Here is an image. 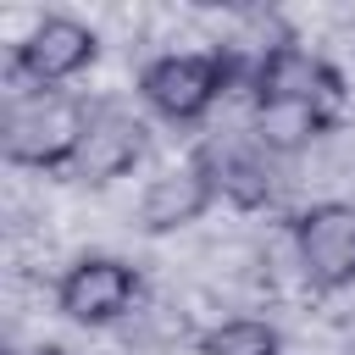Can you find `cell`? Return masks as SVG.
Instances as JSON below:
<instances>
[{
	"label": "cell",
	"instance_id": "cell-7",
	"mask_svg": "<svg viewBox=\"0 0 355 355\" xmlns=\"http://www.w3.org/2000/svg\"><path fill=\"white\" fill-rule=\"evenodd\" d=\"M216 166H211V144L194 150L189 161L166 166L161 178H150L144 200H139V227L144 233H178L189 222H200L211 205H216Z\"/></svg>",
	"mask_w": 355,
	"mask_h": 355
},
{
	"label": "cell",
	"instance_id": "cell-8",
	"mask_svg": "<svg viewBox=\"0 0 355 355\" xmlns=\"http://www.w3.org/2000/svg\"><path fill=\"white\" fill-rule=\"evenodd\" d=\"M139 161H144V122L133 111H122V105H94L89 133H83V144H78V155H72V166L61 178L100 189V183L128 178Z\"/></svg>",
	"mask_w": 355,
	"mask_h": 355
},
{
	"label": "cell",
	"instance_id": "cell-10",
	"mask_svg": "<svg viewBox=\"0 0 355 355\" xmlns=\"http://www.w3.org/2000/svg\"><path fill=\"white\" fill-rule=\"evenodd\" d=\"M211 166H216V194L239 211H255L272 200V166H266V150H211Z\"/></svg>",
	"mask_w": 355,
	"mask_h": 355
},
{
	"label": "cell",
	"instance_id": "cell-12",
	"mask_svg": "<svg viewBox=\"0 0 355 355\" xmlns=\"http://www.w3.org/2000/svg\"><path fill=\"white\" fill-rule=\"evenodd\" d=\"M33 355H72V349H67V344H39Z\"/></svg>",
	"mask_w": 355,
	"mask_h": 355
},
{
	"label": "cell",
	"instance_id": "cell-6",
	"mask_svg": "<svg viewBox=\"0 0 355 355\" xmlns=\"http://www.w3.org/2000/svg\"><path fill=\"white\" fill-rule=\"evenodd\" d=\"M250 94H255V105H266V100H300V105H322V111L338 116V105H344V78H338L333 61H322V55H311L305 44L283 39V44H272V50H261L255 78H250Z\"/></svg>",
	"mask_w": 355,
	"mask_h": 355
},
{
	"label": "cell",
	"instance_id": "cell-9",
	"mask_svg": "<svg viewBox=\"0 0 355 355\" xmlns=\"http://www.w3.org/2000/svg\"><path fill=\"white\" fill-rule=\"evenodd\" d=\"M333 111L322 105H300V100H266L255 105V144L266 155H294L305 144H316L322 133H333Z\"/></svg>",
	"mask_w": 355,
	"mask_h": 355
},
{
	"label": "cell",
	"instance_id": "cell-5",
	"mask_svg": "<svg viewBox=\"0 0 355 355\" xmlns=\"http://www.w3.org/2000/svg\"><path fill=\"white\" fill-rule=\"evenodd\" d=\"M94 55H100L94 28H83L78 17H44L11 50V78L33 83V89H55V83L78 78L83 67H94Z\"/></svg>",
	"mask_w": 355,
	"mask_h": 355
},
{
	"label": "cell",
	"instance_id": "cell-4",
	"mask_svg": "<svg viewBox=\"0 0 355 355\" xmlns=\"http://www.w3.org/2000/svg\"><path fill=\"white\" fill-rule=\"evenodd\" d=\"M294 255L311 288L333 294L355 283V200H316L294 216Z\"/></svg>",
	"mask_w": 355,
	"mask_h": 355
},
{
	"label": "cell",
	"instance_id": "cell-11",
	"mask_svg": "<svg viewBox=\"0 0 355 355\" xmlns=\"http://www.w3.org/2000/svg\"><path fill=\"white\" fill-rule=\"evenodd\" d=\"M205 355H283V338L272 322H255V316H233L222 327H211L200 338Z\"/></svg>",
	"mask_w": 355,
	"mask_h": 355
},
{
	"label": "cell",
	"instance_id": "cell-1",
	"mask_svg": "<svg viewBox=\"0 0 355 355\" xmlns=\"http://www.w3.org/2000/svg\"><path fill=\"white\" fill-rule=\"evenodd\" d=\"M89 105L67 89H17L0 122V150L11 166H33V172H67L83 133H89Z\"/></svg>",
	"mask_w": 355,
	"mask_h": 355
},
{
	"label": "cell",
	"instance_id": "cell-3",
	"mask_svg": "<svg viewBox=\"0 0 355 355\" xmlns=\"http://www.w3.org/2000/svg\"><path fill=\"white\" fill-rule=\"evenodd\" d=\"M139 294H144L139 266H128L122 255H83L61 272L55 311L78 327H111L139 305Z\"/></svg>",
	"mask_w": 355,
	"mask_h": 355
},
{
	"label": "cell",
	"instance_id": "cell-2",
	"mask_svg": "<svg viewBox=\"0 0 355 355\" xmlns=\"http://www.w3.org/2000/svg\"><path fill=\"white\" fill-rule=\"evenodd\" d=\"M139 94L155 116L194 128L211 116V105L227 94V55L216 50H183V55H155L139 72Z\"/></svg>",
	"mask_w": 355,
	"mask_h": 355
}]
</instances>
